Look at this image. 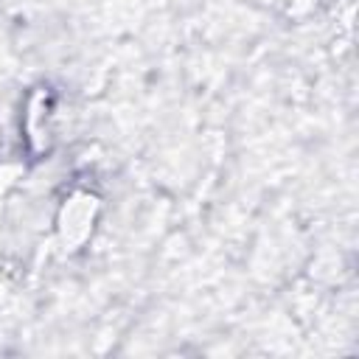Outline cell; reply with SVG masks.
I'll use <instances>...</instances> for the list:
<instances>
[{
	"instance_id": "6da1fadb",
	"label": "cell",
	"mask_w": 359,
	"mask_h": 359,
	"mask_svg": "<svg viewBox=\"0 0 359 359\" xmlns=\"http://www.w3.org/2000/svg\"><path fill=\"white\" fill-rule=\"evenodd\" d=\"M93 216H95V199L90 194H76L70 196V202L65 205V213H62V236L65 241L70 244H79L90 227H93Z\"/></svg>"
}]
</instances>
